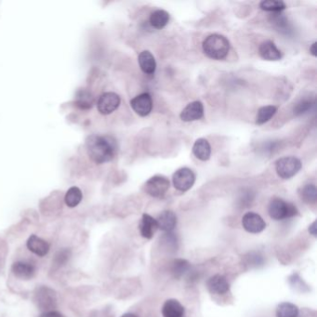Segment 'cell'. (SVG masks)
Segmentation results:
<instances>
[{
  "instance_id": "31",
  "label": "cell",
  "mask_w": 317,
  "mask_h": 317,
  "mask_svg": "<svg viewBox=\"0 0 317 317\" xmlns=\"http://www.w3.org/2000/svg\"><path fill=\"white\" fill-rule=\"evenodd\" d=\"M39 317H64V316L59 313L57 311H49V312H44L43 314L40 315Z\"/></svg>"
},
{
  "instance_id": "25",
  "label": "cell",
  "mask_w": 317,
  "mask_h": 317,
  "mask_svg": "<svg viewBox=\"0 0 317 317\" xmlns=\"http://www.w3.org/2000/svg\"><path fill=\"white\" fill-rule=\"evenodd\" d=\"M82 198H83V195L79 188L73 186L65 194V204L69 208H76L77 206L79 205L80 202L82 201Z\"/></svg>"
},
{
  "instance_id": "21",
  "label": "cell",
  "mask_w": 317,
  "mask_h": 317,
  "mask_svg": "<svg viewBox=\"0 0 317 317\" xmlns=\"http://www.w3.org/2000/svg\"><path fill=\"white\" fill-rule=\"evenodd\" d=\"M169 13L164 9H157L150 15V24L155 29H163L169 22Z\"/></svg>"
},
{
  "instance_id": "3",
  "label": "cell",
  "mask_w": 317,
  "mask_h": 317,
  "mask_svg": "<svg viewBox=\"0 0 317 317\" xmlns=\"http://www.w3.org/2000/svg\"><path fill=\"white\" fill-rule=\"evenodd\" d=\"M268 213L274 221H282L297 216L299 214V210L294 204L285 201L279 197H275L269 203Z\"/></svg>"
},
{
  "instance_id": "28",
  "label": "cell",
  "mask_w": 317,
  "mask_h": 317,
  "mask_svg": "<svg viewBox=\"0 0 317 317\" xmlns=\"http://www.w3.org/2000/svg\"><path fill=\"white\" fill-rule=\"evenodd\" d=\"M77 103L78 105L83 109H88L92 107V104H93L94 99L92 97V95L85 91V90H81L77 96Z\"/></svg>"
},
{
  "instance_id": "18",
  "label": "cell",
  "mask_w": 317,
  "mask_h": 317,
  "mask_svg": "<svg viewBox=\"0 0 317 317\" xmlns=\"http://www.w3.org/2000/svg\"><path fill=\"white\" fill-rule=\"evenodd\" d=\"M163 317H185L183 305L175 299L166 300L162 306Z\"/></svg>"
},
{
  "instance_id": "12",
  "label": "cell",
  "mask_w": 317,
  "mask_h": 317,
  "mask_svg": "<svg viewBox=\"0 0 317 317\" xmlns=\"http://www.w3.org/2000/svg\"><path fill=\"white\" fill-rule=\"evenodd\" d=\"M207 288L211 294L224 295L230 290V285L222 274H215L207 281Z\"/></svg>"
},
{
  "instance_id": "8",
  "label": "cell",
  "mask_w": 317,
  "mask_h": 317,
  "mask_svg": "<svg viewBox=\"0 0 317 317\" xmlns=\"http://www.w3.org/2000/svg\"><path fill=\"white\" fill-rule=\"evenodd\" d=\"M120 97L115 92L101 94L97 102V107L101 115H110L120 105Z\"/></svg>"
},
{
  "instance_id": "17",
  "label": "cell",
  "mask_w": 317,
  "mask_h": 317,
  "mask_svg": "<svg viewBox=\"0 0 317 317\" xmlns=\"http://www.w3.org/2000/svg\"><path fill=\"white\" fill-rule=\"evenodd\" d=\"M157 220L158 229L165 233H171L177 226V216L171 210L163 211Z\"/></svg>"
},
{
  "instance_id": "2",
  "label": "cell",
  "mask_w": 317,
  "mask_h": 317,
  "mask_svg": "<svg viewBox=\"0 0 317 317\" xmlns=\"http://www.w3.org/2000/svg\"><path fill=\"white\" fill-rule=\"evenodd\" d=\"M202 49L206 56L212 60L221 61L228 55L230 51V42L223 35L212 34L205 38L202 44Z\"/></svg>"
},
{
  "instance_id": "16",
  "label": "cell",
  "mask_w": 317,
  "mask_h": 317,
  "mask_svg": "<svg viewBox=\"0 0 317 317\" xmlns=\"http://www.w3.org/2000/svg\"><path fill=\"white\" fill-rule=\"evenodd\" d=\"M139 230L143 238L152 239L157 233V231L158 230L157 220L151 215L144 213L142 217L141 223L139 224Z\"/></svg>"
},
{
  "instance_id": "29",
  "label": "cell",
  "mask_w": 317,
  "mask_h": 317,
  "mask_svg": "<svg viewBox=\"0 0 317 317\" xmlns=\"http://www.w3.org/2000/svg\"><path fill=\"white\" fill-rule=\"evenodd\" d=\"M71 255L72 253L69 248L60 249L54 256V259H53L54 265L57 267L65 266L71 258Z\"/></svg>"
},
{
  "instance_id": "30",
  "label": "cell",
  "mask_w": 317,
  "mask_h": 317,
  "mask_svg": "<svg viewBox=\"0 0 317 317\" xmlns=\"http://www.w3.org/2000/svg\"><path fill=\"white\" fill-rule=\"evenodd\" d=\"M313 105V102L309 100H303L301 101L299 103H297L295 107H294V113L296 115H303L304 113H306L307 111H309Z\"/></svg>"
},
{
  "instance_id": "33",
  "label": "cell",
  "mask_w": 317,
  "mask_h": 317,
  "mask_svg": "<svg viewBox=\"0 0 317 317\" xmlns=\"http://www.w3.org/2000/svg\"><path fill=\"white\" fill-rule=\"evenodd\" d=\"M310 53L312 55H313V56H314V57H317V42H314V43L312 44V46L310 47Z\"/></svg>"
},
{
  "instance_id": "14",
  "label": "cell",
  "mask_w": 317,
  "mask_h": 317,
  "mask_svg": "<svg viewBox=\"0 0 317 317\" xmlns=\"http://www.w3.org/2000/svg\"><path fill=\"white\" fill-rule=\"evenodd\" d=\"M259 54L265 61L276 62L283 58V53L277 49L275 44L271 40H265L260 43L259 47Z\"/></svg>"
},
{
  "instance_id": "6",
  "label": "cell",
  "mask_w": 317,
  "mask_h": 317,
  "mask_svg": "<svg viewBox=\"0 0 317 317\" xmlns=\"http://www.w3.org/2000/svg\"><path fill=\"white\" fill-rule=\"evenodd\" d=\"M169 180L163 175L153 176L144 184V191L147 195L155 198H163L169 190Z\"/></svg>"
},
{
  "instance_id": "34",
  "label": "cell",
  "mask_w": 317,
  "mask_h": 317,
  "mask_svg": "<svg viewBox=\"0 0 317 317\" xmlns=\"http://www.w3.org/2000/svg\"><path fill=\"white\" fill-rule=\"evenodd\" d=\"M138 317L136 315H134V314H131V313H127V314H124L122 317Z\"/></svg>"
},
{
  "instance_id": "10",
  "label": "cell",
  "mask_w": 317,
  "mask_h": 317,
  "mask_svg": "<svg viewBox=\"0 0 317 317\" xmlns=\"http://www.w3.org/2000/svg\"><path fill=\"white\" fill-rule=\"evenodd\" d=\"M243 228L250 234H259L266 228V223L260 215L255 212H246L242 218Z\"/></svg>"
},
{
  "instance_id": "20",
  "label": "cell",
  "mask_w": 317,
  "mask_h": 317,
  "mask_svg": "<svg viewBox=\"0 0 317 317\" xmlns=\"http://www.w3.org/2000/svg\"><path fill=\"white\" fill-rule=\"evenodd\" d=\"M193 154L201 161H208L211 157V146L206 139H197L193 145Z\"/></svg>"
},
{
  "instance_id": "1",
  "label": "cell",
  "mask_w": 317,
  "mask_h": 317,
  "mask_svg": "<svg viewBox=\"0 0 317 317\" xmlns=\"http://www.w3.org/2000/svg\"><path fill=\"white\" fill-rule=\"evenodd\" d=\"M86 151L96 164L113 160L117 153V143L112 136L91 135L86 139Z\"/></svg>"
},
{
  "instance_id": "23",
  "label": "cell",
  "mask_w": 317,
  "mask_h": 317,
  "mask_svg": "<svg viewBox=\"0 0 317 317\" xmlns=\"http://www.w3.org/2000/svg\"><path fill=\"white\" fill-rule=\"evenodd\" d=\"M299 313L298 306L291 303H280L275 311L276 317H298Z\"/></svg>"
},
{
  "instance_id": "7",
  "label": "cell",
  "mask_w": 317,
  "mask_h": 317,
  "mask_svg": "<svg viewBox=\"0 0 317 317\" xmlns=\"http://www.w3.org/2000/svg\"><path fill=\"white\" fill-rule=\"evenodd\" d=\"M172 182L178 191L187 192L195 184V172L189 167H180L173 174Z\"/></svg>"
},
{
  "instance_id": "4",
  "label": "cell",
  "mask_w": 317,
  "mask_h": 317,
  "mask_svg": "<svg viewBox=\"0 0 317 317\" xmlns=\"http://www.w3.org/2000/svg\"><path fill=\"white\" fill-rule=\"evenodd\" d=\"M302 161L295 157H285L275 162V171L278 177L288 180L294 177L302 169Z\"/></svg>"
},
{
  "instance_id": "19",
  "label": "cell",
  "mask_w": 317,
  "mask_h": 317,
  "mask_svg": "<svg viewBox=\"0 0 317 317\" xmlns=\"http://www.w3.org/2000/svg\"><path fill=\"white\" fill-rule=\"evenodd\" d=\"M138 63L141 67V70L148 76H152L157 70V62L154 55L149 51H142L139 54Z\"/></svg>"
},
{
  "instance_id": "15",
  "label": "cell",
  "mask_w": 317,
  "mask_h": 317,
  "mask_svg": "<svg viewBox=\"0 0 317 317\" xmlns=\"http://www.w3.org/2000/svg\"><path fill=\"white\" fill-rule=\"evenodd\" d=\"M26 246L31 252L34 253L38 257L46 256L51 249L50 244L42 238H38L36 235H32L28 238Z\"/></svg>"
},
{
  "instance_id": "27",
  "label": "cell",
  "mask_w": 317,
  "mask_h": 317,
  "mask_svg": "<svg viewBox=\"0 0 317 317\" xmlns=\"http://www.w3.org/2000/svg\"><path fill=\"white\" fill-rule=\"evenodd\" d=\"M191 269V265L189 263V261L186 259H177L173 261L172 271L173 275L175 278L179 279L180 277H182L185 274H187L188 272Z\"/></svg>"
},
{
  "instance_id": "13",
  "label": "cell",
  "mask_w": 317,
  "mask_h": 317,
  "mask_svg": "<svg viewBox=\"0 0 317 317\" xmlns=\"http://www.w3.org/2000/svg\"><path fill=\"white\" fill-rule=\"evenodd\" d=\"M36 266L26 261H16L11 266V272L17 278L22 280H30L36 274Z\"/></svg>"
},
{
  "instance_id": "9",
  "label": "cell",
  "mask_w": 317,
  "mask_h": 317,
  "mask_svg": "<svg viewBox=\"0 0 317 317\" xmlns=\"http://www.w3.org/2000/svg\"><path fill=\"white\" fill-rule=\"evenodd\" d=\"M130 106L133 111L140 116H147L150 115L153 109V99L148 92L137 95L130 101Z\"/></svg>"
},
{
  "instance_id": "11",
  "label": "cell",
  "mask_w": 317,
  "mask_h": 317,
  "mask_svg": "<svg viewBox=\"0 0 317 317\" xmlns=\"http://www.w3.org/2000/svg\"><path fill=\"white\" fill-rule=\"evenodd\" d=\"M204 116V105L200 101L188 103L180 113V119L183 122H193L201 119Z\"/></svg>"
},
{
  "instance_id": "22",
  "label": "cell",
  "mask_w": 317,
  "mask_h": 317,
  "mask_svg": "<svg viewBox=\"0 0 317 317\" xmlns=\"http://www.w3.org/2000/svg\"><path fill=\"white\" fill-rule=\"evenodd\" d=\"M277 106L274 105H266L262 106L258 110V114L256 116V124L258 126H261L263 124L270 121L274 115L277 113Z\"/></svg>"
},
{
  "instance_id": "32",
  "label": "cell",
  "mask_w": 317,
  "mask_h": 317,
  "mask_svg": "<svg viewBox=\"0 0 317 317\" xmlns=\"http://www.w3.org/2000/svg\"><path fill=\"white\" fill-rule=\"evenodd\" d=\"M308 231L312 236L317 237V222H314L308 228Z\"/></svg>"
},
{
  "instance_id": "24",
  "label": "cell",
  "mask_w": 317,
  "mask_h": 317,
  "mask_svg": "<svg viewBox=\"0 0 317 317\" xmlns=\"http://www.w3.org/2000/svg\"><path fill=\"white\" fill-rule=\"evenodd\" d=\"M301 199L306 204H315L317 199V190L315 184H306L299 190Z\"/></svg>"
},
{
  "instance_id": "26",
  "label": "cell",
  "mask_w": 317,
  "mask_h": 317,
  "mask_svg": "<svg viewBox=\"0 0 317 317\" xmlns=\"http://www.w3.org/2000/svg\"><path fill=\"white\" fill-rule=\"evenodd\" d=\"M259 7L264 10L273 13L282 12L284 9H286V4L283 1L279 0H263L259 3Z\"/></svg>"
},
{
  "instance_id": "5",
  "label": "cell",
  "mask_w": 317,
  "mask_h": 317,
  "mask_svg": "<svg viewBox=\"0 0 317 317\" xmlns=\"http://www.w3.org/2000/svg\"><path fill=\"white\" fill-rule=\"evenodd\" d=\"M34 302L36 304L39 310L44 312L53 311L57 306V295L56 292L48 288V287H40L36 288Z\"/></svg>"
}]
</instances>
